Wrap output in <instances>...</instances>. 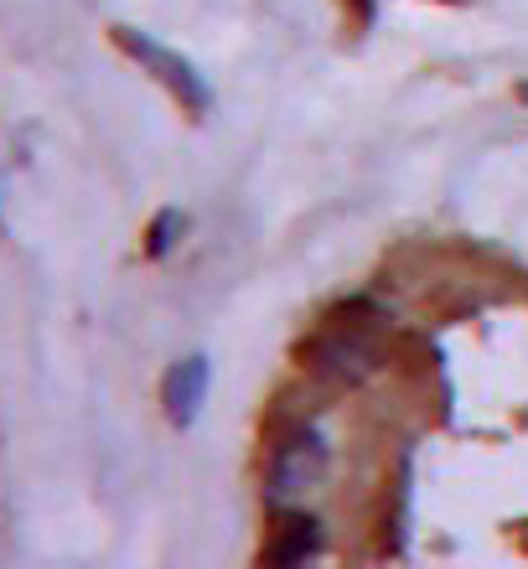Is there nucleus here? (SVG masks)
Here are the masks:
<instances>
[{
    "instance_id": "f257e3e1",
    "label": "nucleus",
    "mask_w": 528,
    "mask_h": 569,
    "mask_svg": "<svg viewBox=\"0 0 528 569\" xmlns=\"http://www.w3.org/2000/svg\"><path fill=\"white\" fill-rule=\"evenodd\" d=\"M109 42L120 47V52H124L130 62H140V68H146V73H151L156 83H161V89H167L171 99H177L187 120H202V114L212 109L208 83H202V73H197V68H192L187 58H181V52L161 47L156 37H146L140 27H124V21H114V27H109Z\"/></svg>"
},
{
    "instance_id": "20e7f679",
    "label": "nucleus",
    "mask_w": 528,
    "mask_h": 569,
    "mask_svg": "<svg viewBox=\"0 0 528 569\" xmlns=\"http://www.w3.org/2000/svg\"><path fill=\"white\" fill-rule=\"evenodd\" d=\"M208 383H212V368L202 352L167 368V378H161V409H167V420L177 430H192V420L202 415V399H208Z\"/></svg>"
},
{
    "instance_id": "f03ea898",
    "label": "nucleus",
    "mask_w": 528,
    "mask_h": 569,
    "mask_svg": "<svg viewBox=\"0 0 528 569\" xmlns=\"http://www.w3.org/2000/svg\"><path fill=\"white\" fill-rule=\"evenodd\" d=\"M327 461H332V450H327V440L317 430L286 435L270 456V471H265V497H270L275 508H296L301 497H311L321 487Z\"/></svg>"
},
{
    "instance_id": "7ed1b4c3",
    "label": "nucleus",
    "mask_w": 528,
    "mask_h": 569,
    "mask_svg": "<svg viewBox=\"0 0 528 569\" xmlns=\"http://www.w3.org/2000/svg\"><path fill=\"white\" fill-rule=\"evenodd\" d=\"M301 358L317 378H327V383H337V389H352V383H362V378L378 368V347L368 342V331L332 327V331H321Z\"/></svg>"
},
{
    "instance_id": "39448f33",
    "label": "nucleus",
    "mask_w": 528,
    "mask_h": 569,
    "mask_svg": "<svg viewBox=\"0 0 528 569\" xmlns=\"http://www.w3.org/2000/svg\"><path fill=\"white\" fill-rule=\"evenodd\" d=\"M317 543H321V523L317 518H306V512H290L270 528V543H265V565H301V559L317 555Z\"/></svg>"
},
{
    "instance_id": "423d86ee",
    "label": "nucleus",
    "mask_w": 528,
    "mask_h": 569,
    "mask_svg": "<svg viewBox=\"0 0 528 569\" xmlns=\"http://www.w3.org/2000/svg\"><path fill=\"white\" fill-rule=\"evenodd\" d=\"M181 233H187V212H177V208L156 212V218H151V228H146V254H151V259L171 254V249H177V239H181Z\"/></svg>"
}]
</instances>
